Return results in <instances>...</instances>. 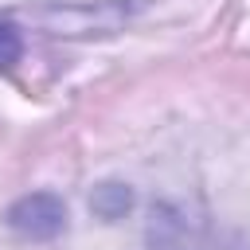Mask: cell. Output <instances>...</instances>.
Segmentation results:
<instances>
[{
    "mask_svg": "<svg viewBox=\"0 0 250 250\" xmlns=\"http://www.w3.org/2000/svg\"><path fill=\"white\" fill-rule=\"evenodd\" d=\"M8 223H12L23 238H55V234L66 227V207H62L59 195L35 191V195H23V199L8 211Z\"/></svg>",
    "mask_w": 250,
    "mask_h": 250,
    "instance_id": "7a4b0ae2",
    "label": "cell"
},
{
    "mask_svg": "<svg viewBox=\"0 0 250 250\" xmlns=\"http://www.w3.org/2000/svg\"><path fill=\"white\" fill-rule=\"evenodd\" d=\"M20 55H23V39H20V31H16L8 20H0V70L16 66Z\"/></svg>",
    "mask_w": 250,
    "mask_h": 250,
    "instance_id": "3957f363",
    "label": "cell"
},
{
    "mask_svg": "<svg viewBox=\"0 0 250 250\" xmlns=\"http://www.w3.org/2000/svg\"><path fill=\"white\" fill-rule=\"evenodd\" d=\"M148 242H152V250H242V246L227 242V234L191 219L180 207H156L152 211Z\"/></svg>",
    "mask_w": 250,
    "mask_h": 250,
    "instance_id": "6da1fadb",
    "label": "cell"
}]
</instances>
